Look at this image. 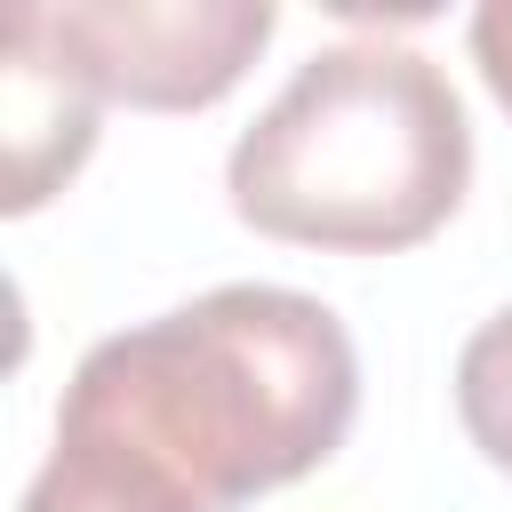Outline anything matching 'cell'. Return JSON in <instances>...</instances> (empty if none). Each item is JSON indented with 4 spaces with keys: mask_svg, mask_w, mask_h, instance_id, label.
<instances>
[{
    "mask_svg": "<svg viewBox=\"0 0 512 512\" xmlns=\"http://www.w3.org/2000/svg\"><path fill=\"white\" fill-rule=\"evenodd\" d=\"M16 512H208V504L128 432L56 408V448L32 472Z\"/></svg>",
    "mask_w": 512,
    "mask_h": 512,
    "instance_id": "5b68a950",
    "label": "cell"
},
{
    "mask_svg": "<svg viewBox=\"0 0 512 512\" xmlns=\"http://www.w3.org/2000/svg\"><path fill=\"white\" fill-rule=\"evenodd\" d=\"M96 80L48 40L40 8H16L8 16V40H0V128H8V192L0 208L8 216H32L48 192H64L80 176V160L96 152Z\"/></svg>",
    "mask_w": 512,
    "mask_h": 512,
    "instance_id": "277c9868",
    "label": "cell"
},
{
    "mask_svg": "<svg viewBox=\"0 0 512 512\" xmlns=\"http://www.w3.org/2000/svg\"><path fill=\"white\" fill-rule=\"evenodd\" d=\"M64 416L128 432L208 512H232L344 448L360 416V352L320 296L232 280L88 344Z\"/></svg>",
    "mask_w": 512,
    "mask_h": 512,
    "instance_id": "6da1fadb",
    "label": "cell"
},
{
    "mask_svg": "<svg viewBox=\"0 0 512 512\" xmlns=\"http://www.w3.org/2000/svg\"><path fill=\"white\" fill-rule=\"evenodd\" d=\"M472 64H480L488 96L512 112V0H488V8L472 16Z\"/></svg>",
    "mask_w": 512,
    "mask_h": 512,
    "instance_id": "52a82bcc",
    "label": "cell"
},
{
    "mask_svg": "<svg viewBox=\"0 0 512 512\" xmlns=\"http://www.w3.org/2000/svg\"><path fill=\"white\" fill-rule=\"evenodd\" d=\"M456 416H464L472 448L496 472H512V304L464 336V352H456Z\"/></svg>",
    "mask_w": 512,
    "mask_h": 512,
    "instance_id": "8992f818",
    "label": "cell"
},
{
    "mask_svg": "<svg viewBox=\"0 0 512 512\" xmlns=\"http://www.w3.org/2000/svg\"><path fill=\"white\" fill-rule=\"evenodd\" d=\"M48 40L136 112H208L280 32L272 0H72L40 8Z\"/></svg>",
    "mask_w": 512,
    "mask_h": 512,
    "instance_id": "3957f363",
    "label": "cell"
},
{
    "mask_svg": "<svg viewBox=\"0 0 512 512\" xmlns=\"http://www.w3.org/2000/svg\"><path fill=\"white\" fill-rule=\"evenodd\" d=\"M472 184V120L448 72L392 40H336L240 128L224 160L232 216L288 248L400 256L432 240Z\"/></svg>",
    "mask_w": 512,
    "mask_h": 512,
    "instance_id": "7a4b0ae2",
    "label": "cell"
}]
</instances>
